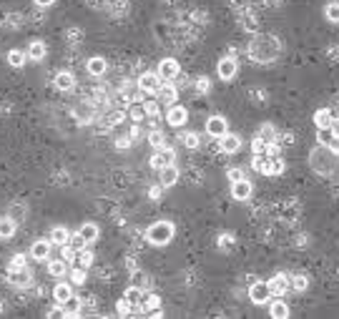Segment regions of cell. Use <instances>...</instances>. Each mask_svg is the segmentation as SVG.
<instances>
[{
  "label": "cell",
  "instance_id": "6da1fadb",
  "mask_svg": "<svg viewBox=\"0 0 339 319\" xmlns=\"http://www.w3.org/2000/svg\"><path fill=\"white\" fill-rule=\"evenodd\" d=\"M146 239H148V244H154V246L168 244V241L174 239V224L171 221H156L154 226H148Z\"/></svg>",
  "mask_w": 339,
  "mask_h": 319
},
{
  "label": "cell",
  "instance_id": "7a4b0ae2",
  "mask_svg": "<svg viewBox=\"0 0 339 319\" xmlns=\"http://www.w3.org/2000/svg\"><path fill=\"white\" fill-rule=\"evenodd\" d=\"M161 83H163V78L158 73H143L138 78V88L143 93H158L161 91Z\"/></svg>",
  "mask_w": 339,
  "mask_h": 319
},
{
  "label": "cell",
  "instance_id": "3957f363",
  "mask_svg": "<svg viewBox=\"0 0 339 319\" xmlns=\"http://www.w3.org/2000/svg\"><path fill=\"white\" fill-rule=\"evenodd\" d=\"M269 296H271V292H269V284H266V282H254V284L249 287V299H251L254 304H266Z\"/></svg>",
  "mask_w": 339,
  "mask_h": 319
},
{
  "label": "cell",
  "instance_id": "277c9868",
  "mask_svg": "<svg viewBox=\"0 0 339 319\" xmlns=\"http://www.w3.org/2000/svg\"><path fill=\"white\" fill-rule=\"evenodd\" d=\"M176 161V154H174V148H168V146H163V148H156V154L151 156V166L154 168H161L163 166H168V163H174Z\"/></svg>",
  "mask_w": 339,
  "mask_h": 319
},
{
  "label": "cell",
  "instance_id": "5b68a950",
  "mask_svg": "<svg viewBox=\"0 0 339 319\" xmlns=\"http://www.w3.org/2000/svg\"><path fill=\"white\" fill-rule=\"evenodd\" d=\"M206 131H209V136H214V138H221L226 131H229V126H226V118H221V116H211L209 121H206Z\"/></svg>",
  "mask_w": 339,
  "mask_h": 319
},
{
  "label": "cell",
  "instance_id": "8992f818",
  "mask_svg": "<svg viewBox=\"0 0 339 319\" xmlns=\"http://www.w3.org/2000/svg\"><path fill=\"white\" fill-rule=\"evenodd\" d=\"M158 76H161L163 80H174V78L179 76V63H176L174 58H163V60L158 63Z\"/></svg>",
  "mask_w": 339,
  "mask_h": 319
},
{
  "label": "cell",
  "instance_id": "52a82bcc",
  "mask_svg": "<svg viewBox=\"0 0 339 319\" xmlns=\"http://www.w3.org/2000/svg\"><path fill=\"white\" fill-rule=\"evenodd\" d=\"M51 244H53V241H46V239L33 241V246H30V257L38 259V262H46V259L51 257Z\"/></svg>",
  "mask_w": 339,
  "mask_h": 319
},
{
  "label": "cell",
  "instance_id": "ba28073f",
  "mask_svg": "<svg viewBox=\"0 0 339 319\" xmlns=\"http://www.w3.org/2000/svg\"><path fill=\"white\" fill-rule=\"evenodd\" d=\"M236 71H239V66H236L234 58H221L219 60V78L221 80H231L236 76Z\"/></svg>",
  "mask_w": 339,
  "mask_h": 319
},
{
  "label": "cell",
  "instance_id": "9c48e42d",
  "mask_svg": "<svg viewBox=\"0 0 339 319\" xmlns=\"http://www.w3.org/2000/svg\"><path fill=\"white\" fill-rule=\"evenodd\" d=\"M219 141H221V151H224V154H236L239 148H241V138H239L236 133H229V131H226Z\"/></svg>",
  "mask_w": 339,
  "mask_h": 319
},
{
  "label": "cell",
  "instance_id": "30bf717a",
  "mask_svg": "<svg viewBox=\"0 0 339 319\" xmlns=\"http://www.w3.org/2000/svg\"><path fill=\"white\" fill-rule=\"evenodd\" d=\"M231 196H234L236 201H246V199L251 196V184H249L246 179L234 181V184H231Z\"/></svg>",
  "mask_w": 339,
  "mask_h": 319
},
{
  "label": "cell",
  "instance_id": "8fae6325",
  "mask_svg": "<svg viewBox=\"0 0 339 319\" xmlns=\"http://www.w3.org/2000/svg\"><path fill=\"white\" fill-rule=\"evenodd\" d=\"M266 284H269V292H271V294L282 296V294L289 289V276H284V274H277V276H271V279H269Z\"/></svg>",
  "mask_w": 339,
  "mask_h": 319
},
{
  "label": "cell",
  "instance_id": "7c38bea8",
  "mask_svg": "<svg viewBox=\"0 0 339 319\" xmlns=\"http://www.w3.org/2000/svg\"><path fill=\"white\" fill-rule=\"evenodd\" d=\"M168 123L174 126V129H179V126H183L186 123V118H188V113H186V108H181V106H171V108H168Z\"/></svg>",
  "mask_w": 339,
  "mask_h": 319
},
{
  "label": "cell",
  "instance_id": "4fadbf2b",
  "mask_svg": "<svg viewBox=\"0 0 339 319\" xmlns=\"http://www.w3.org/2000/svg\"><path fill=\"white\" fill-rule=\"evenodd\" d=\"M176 181H179V168H176L174 163L163 166V168H161V186L168 188V186H174Z\"/></svg>",
  "mask_w": 339,
  "mask_h": 319
},
{
  "label": "cell",
  "instance_id": "5bb4252c",
  "mask_svg": "<svg viewBox=\"0 0 339 319\" xmlns=\"http://www.w3.org/2000/svg\"><path fill=\"white\" fill-rule=\"evenodd\" d=\"M73 296V289H71V284H55V289H53V299H55V304H66L68 299Z\"/></svg>",
  "mask_w": 339,
  "mask_h": 319
},
{
  "label": "cell",
  "instance_id": "9a60e30c",
  "mask_svg": "<svg viewBox=\"0 0 339 319\" xmlns=\"http://www.w3.org/2000/svg\"><path fill=\"white\" fill-rule=\"evenodd\" d=\"M332 121H334V113H332L329 108H319V111L314 113V123H316V129H329Z\"/></svg>",
  "mask_w": 339,
  "mask_h": 319
},
{
  "label": "cell",
  "instance_id": "2e32d148",
  "mask_svg": "<svg viewBox=\"0 0 339 319\" xmlns=\"http://www.w3.org/2000/svg\"><path fill=\"white\" fill-rule=\"evenodd\" d=\"M123 296H126V299H129V304H131L133 309H141V307H143V296H146V294H143L138 287H131V289L126 292Z\"/></svg>",
  "mask_w": 339,
  "mask_h": 319
},
{
  "label": "cell",
  "instance_id": "e0dca14e",
  "mask_svg": "<svg viewBox=\"0 0 339 319\" xmlns=\"http://www.w3.org/2000/svg\"><path fill=\"white\" fill-rule=\"evenodd\" d=\"M78 234H80V237H83V241H86V244H93L96 239H98V226L96 224H83L80 229H78Z\"/></svg>",
  "mask_w": 339,
  "mask_h": 319
},
{
  "label": "cell",
  "instance_id": "ac0fdd59",
  "mask_svg": "<svg viewBox=\"0 0 339 319\" xmlns=\"http://www.w3.org/2000/svg\"><path fill=\"white\" fill-rule=\"evenodd\" d=\"M46 43H43V40H33V43H30V48H28V58L30 60H43L46 58Z\"/></svg>",
  "mask_w": 339,
  "mask_h": 319
},
{
  "label": "cell",
  "instance_id": "d6986e66",
  "mask_svg": "<svg viewBox=\"0 0 339 319\" xmlns=\"http://www.w3.org/2000/svg\"><path fill=\"white\" fill-rule=\"evenodd\" d=\"M158 96H161V101L163 103H176V96H179V91H176V86H171V83H161V91H158Z\"/></svg>",
  "mask_w": 339,
  "mask_h": 319
},
{
  "label": "cell",
  "instance_id": "ffe728a7",
  "mask_svg": "<svg viewBox=\"0 0 339 319\" xmlns=\"http://www.w3.org/2000/svg\"><path fill=\"white\" fill-rule=\"evenodd\" d=\"M68 239H71V231H68L66 226H55V229L51 231V241H53V244H58V246L68 244Z\"/></svg>",
  "mask_w": 339,
  "mask_h": 319
},
{
  "label": "cell",
  "instance_id": "44dd1931",
  "mask_svg": "<svg viewBox=\"0 0 339 319\" xmlns=\"http://www.w3.org/2000/svg\"><path fill=\"white\" fill-rule=\"evenodd\" d=\"M73 83H76V78H73L68 71L55 76V88H58V91H71V88H73Z\"/></svg>",
  "mask_w": 339,
  "mask_h": 319
},
{
  "label": "cell",
  "instance_id": "7402d4cb",
  "mask_svg": "<svg viewBox=\"0 0 339 319\" xmlns=\"http://www.w3.org/2000/svg\"><path fill=\"white\" fill-rule=\"evenodd\" d=\"M48 271H51V276H63L68 271V262L66 259H51L48 262Z\"/></svg>",
  "mask_w": 339,
  "mask_h": 319
},
{
  "label": "cell",
  "instance_id": "603a6c76",
  "mask_svg": "<svg viewBox=\"0 0 339 319\" xmlns=\"http://www.w3.org/2000/svg\"><path fill=\"white\" fill-rule=\"evenodd\" d=\"M269 312H271V317H274V319H287V317H289V307H287V304H284L282 299L271 302Z\"/></svg>",
  "mask_w": 339,
  "mask_h": 319
},
{
  "label": "cell",
  "instance_id": "cb8c5ba5",
  "mask_svg": "<svg viewBox=\"0 0 339 319\" xmlns=\"http://www.w3.org/2000/svg\"><path fill=\"white\" fill-rule=\"evenodd\" d=\"M13 234H15V221L10 216L0 219V239H10Z\"/></svg>",
  "mask_w": 339,
  "mask_h": 319
},
{
  "label": "cell",
  "instance_id": "d4e9b609",
  "mask_svg": "<svg viewBox=\"0 0 339 319\" xmlns=\"http://www.w3.org/2000/svg\"><path fill=\"white\" fill-rule=\"evenodd\" d=\"M30 279V271L23 266V269H10V282L13 284H28Z\"/></svg>",
  "mask_w": 339,
  "mask_h": 319
},
{
  "label": "cell",
  "instance_id": "484cf974",
  "mask_svg": "<svg viewBox=\"0 0 339 319\" xmlns=\"http://www.w3.org/2000/svg\"><path fill=\"white\" fill-rule=\"evenodd\" d=\"M26 60H28V55H26L23 51H10V53H8V63H10L13 68H23Z\"/></svg>",
  "mask_w": 339,
  "mask_h": 319
},
{
  "label": "cell",
  "instance_id": "4316f807",
  "mask_svg": "<svg viewBox=\"0 0 339 319\" xmlns=\"http://www.w3.org/2000/svg\"><path fill=\"white\" fill-rule=\"evenodd\" d=\"M105 68H108V66H105L103 58H91V60H88V73H91V76H103Z\"/></svg>",
  "mask_w": 339,
  "mask_h": 319
},
{
  "label": "cell",
  "instance_id": "83f0119b",
  "mask_svg": "<svg viewBox=\"0 0 339 319\" xmlns=\"http://www.w3.org/2000/svg\"><path fill=\"white\" fill-rule=\"evenodd\" d=\"M63 314H66V317H76V314H80V299L71 296V299L63 304Z\"/></svg>",
  "mask_w": 339,
  "mask_h": 319
},
{
  "label": "cell",
  "instance_id": "f1b7e54d",
  "mask_svg": "<svg viewBox=\"0 0 339 319\" xmlns=\"http://www.w3.org/2000/svg\"><path fill=\"white\" fill-rule=\"evenodd\" d=\"M289 284H291V289H294V292H304V289L309 287V279H307L304 274H294L291 279H289Z\"/></svg>",
  "mask_w": 339,
  "mask_h": 319
},
{
  "label": "cell",
  "instance_id": "f546056e",
  "mask_svg": "<svg viewBox=\"0 0 339 319\" xmlns=\"http://www.w3.org/2000/svg\"><path fill=\"white\" fill-rule=\"evenodd\" d=\"M324 15H327L329 23H339V3H327Z\"/></svg>",
  "mask_w": 339,
  "mask_h": 319
},
{
  "label": "cell",
  "instance_id": "4dcf8cb0",
  "mask_svg": "<svg viewBox=\"0 0 339 319\" xmlns=\"http://www.w3.org/2000/svg\"><path fill=\"white\" fill-rule=\"evenodd\" d=\"M181 141H183V146H186V148H199V143H201L199 133H194V131L183 133V136H181Z\"/></svg>",
  "mask_w": 339,
  "mask_h": 319
},
{
  "label": "cell",
  "instance_id": "1f68e13d",
  "mask_svg": "<svg viewBox=\"0 0 339 319\" xmlns=\"http://www.w3.org/2000/svg\"><path fill=\"white\" fill-rule=\"evenodd\" d=\"M148 143H151L154 148H163L166 146V136L161 131H151V133H148Z\"/></svg>",
  "mask_w": 339,
  "mask_h": 319
},
{
  "label": "cell",
  "instance_id": "d6a6232c",
  "mask_svg": "<svg viewBox=\"0 0 339 319\" xmlns=\"http://www.w3.org/2000/svg\"><path fill=\"white\" fill-rule=\"evenodd\" d=\"M266 141L261 138V136H257V138H254V143H251V151H254V156H264L266 154Z\"/></svg>",
  "mask_w": 339,
  "mask_h": 319
},
{
  "label": "cell",
  "instance_id": "836d02e7",
  "mask_svg": "<svg viewBox=\"0 0 339 319\" xmlns=\"http://www.w3.org/2000/svg\"><path fill=\"white\" fill-rule=\"evenodd\" d=\"M76 262H78V266H91V262H93V254L86 249H78V254H76Z\"/></svg>",
  "mask_w": 339,
  "mask_h": 319
},
{
  "label": "cell",
  "instance_id": "e575fe53",
  "mask_svg": "<svg viewBox=\"0 0 339 319\" xmlns=\"http://www.w3.org/2000/svg\"><path fill=\"white\" fill-rule=\"evenodd\" d=\"M143 111H146V116H151V118H158V113H161L156 101H143Z\"/></svg>",
  "mask_w": 339,
  "mask_h": 319
},
{
  "label": "cell",
  "instance_id": "d590c367",
  "mask_svg": "<svg viewBox=\"0 0 339 319\" xmlns=\"http://www.w3.org/2000/svg\"><path fill=\"white\" fill-rule=\"evenodd\" d=\"M71 282L73 284H83V282H86V266H76L71 271Z\"/></svg>",
  "mask_w": 339,
  "mask_h": 319
},
{
  "label": "cell",
  "instance_id": "8d00e7d4",
  "mask_svg": "<svg viewBox=\"0 0 339 319\" xmlns=\"http://www.w3.org/2000/svg\"><path fill=\"white\" fill-rule=\"evenodd\" d=\"M259 136H261V138H264L266 143H271L274 138H277V131H274L269 123H264V126H261V131H259Z\"/></svg>",
  "mask_w": 339,
  "mask_h": 319
},
{
  "label": "cell",
  "instance_id": "74e56055",
  "mask_svg": "<svg viewBox=\"0 0 339 319\" xmlns=\"http://www.w3.org/2000/svg\"><path fill=\"white\" fill-rule=\"evenodd\" d=\"M146 116V111H143V101H136L133 106H131V118L133 121H141Z\"/></svg>",
  "mask_w": 339,
  "mask_h": 319
},
{
  "label": "cell",
  "instance_id": "f35d334b",
  "mask_svg": "<svg viewBox=\"0 0 339 319\" xmlns=\"http://www.w3.org/2000/svg\"><path fill=\"white\" fill-rule=\"evenodd\" d=\"M26 266V257L23 254H15V257L10 259V269H23Z\"/></svg>",
  "mask_w": 339,
  "mask_h": 319
},
{
  "label": "cell",
  "instance_id": "ab89813d",
  "mask_svg": "<svg viewBox=\"0 0 339 319\" xmlns=\"http://www.w3.org/2000/svg\"><path fill=\"white\" fill-rule=\"evenodd\" d=\"M118 314H121V317H129V314H131V304H129V299H126V296L118 302Z\"/></svg>",
  "mask_w": 339,
  "mask_h": 319
},
{
  "label": "cell",
  "instance_id": "60d3db41",
  "mask_svg": "<svg viewBox=\"0 0 339 319\" xmlns=\"http://www.w3.org/2000/svg\"><path fill=\"white\" fill-rule=\"evenodd\" d=\"M226 176H229L231 184H234V181H241V179H244V171H241V168H229Z\"/></svg>",
  "mask_w": 339,
  "mask_h": 319
},
{
  "label": "cell",
  "instance_id": "b9f144b4",
  "mask_svg": "<svg viewBox=\"0 0 339 319\" xmlns=\"http://www.w3.org/2000/svg\"><path fill=\"white\" fill-rule=\"evenodd\" d=\"M334 138V133H332V126L329 129H319V143H329Z\"/></svg>",
  "mask_w": 339,
  "mask_h": 319
},
{
  "label": "cell",
  "instance_id": "7bdbcfd3",
  "mask_svg": "<svg viewBox=\"0 0 339 319\" xmlns=\"http://www.w3.org/2000/svg\"><path fill=\"white\" fill-rule=\"evenodd\" d=\"M196 88H199L201 93H206V91L211 88V83H209V78H199V80H196Z\"/></svg>",
  "mask_w": 339,
  "mask_h": 319
},
{
  "label": "cell",
  "instance_id": "ee69618b",
  "mask_svg": "<svg viewBox=\"0 0 339 319\" xmlns=\"http://www.w3.org/2000/svg\"><path fill=\"white\" fill-rule=\"evenodd\" d=\"M327 148H329L332 154H339V136H334V138L327 143Z\"/></svg>",
  "mask_w": 339,
  "mask_h": 319
},
{
  "label": "cell",
  "instance_id": "f6af8a7d",
  "mask_svg": "<svg viewBox=\"0 0 339 319\" xmlns=\"http://www.w3.org/2000/svg\"><path fill=\"white\" fill-rule=\"evenodd\" d=\"M116 146H118V148H129V146H131V138H118Z\"/></svg>",
  "mask_w": 339,
  "mask_h": 319
},
{
  "label": "cell",
  "instance_id": "bcb514c9",
  "mask_svg": "<svg viewBox=\"0 0 339 319\" xmlns=\"http://www.w3.org/2000/svg\"><path fill=\"white\" fill-rule=\"evenodd\" d=\"M148 194H151V199H158V196H161V186H154L151 191H148Z\"/></svg>",
  "mask_w": 339,
  "mask_h": 319
},
{
  "label": "cell",
  "instance_id": "7dc6e473",
  "mask_svg": "<svg viewBox=\"0 0 339 319\" xmlns=\"http://www.w3.org/2000/svg\"><path fill=\"white\" fill-rule=\"evenodd\" d=\"M332 133H334V136H339V118H334V121H332Z\"/></svg>",
  "mask_w": 339,
  "mask_h": 319
},
{
  "label": "cell",
  "instance_id": "c3c4849f",
  "mask_svg": "<svg viewBox=\"0 0 339 319\" xmlns=\"http://www.w3.org/2000/svg\"><path fill=\"white\" fill-rule=\"evenodd\" d=\"M35 3H38V5H43V8H48V5L55 3V0H35Z\"/></svg>",
  "mask_w": 339,
  "mask_h": 319
},
{
  "label": "cell",
  "instance_id": "681fc988",
  "mask_svg": "<svg viewBox=\"0 0 339 319\" xmlns=\"http://www.w3.org/2000/svg\"><path fill=\"white\" fill-rule=\"evenodd\" d=\"M221 246L229 249V246H231V237H221Z\"/></svg>",
  "mask_w": 339,
  "mask_h": 319
}]
</instances>
